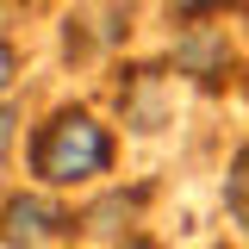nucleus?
<instances>
[{
  "instance_id": "f257e3e1",
  "label": "nucleus",
  "mask_w": 249,
  "mask_h": 249,
  "mask_svg": "<svg viewBox=\"0 0 249 249\" xmlns=\"http://www.w3.org/2000/svg\"><path fill=\"white\" fill-rule=\"evenodd\" d=\"M31 168H37V181H50V187L93 181V175L112 168V137L88 112H56L37 131V143H31Z\"/></svg>"
},
{
  "instance_id": "f03ea898",
  "label": "nucleus",
  "mask_w": 249,
  "mask_h": 249,
  "mask_svg": "<svg viewBox=\"0 0 249 249\" xmlns=\"http://www.w3.org/2000/svg\"><path fill=\"white\" fill-rule=\"evenodd\" d=\"M62 231H69V212L50 206V199H37V193L13 199L6 206V224H0V237L13 249H37V243H50V237H62Z\"/></svg>"
},
{
  "instance_id": "7ed1b4c3",
  "label": "nucleus",
  "mask_w": 249,
  "mask_h": 249,
  "mask_svg": "<svg viewBox=\"0 0 249 249\" xmlns=\"http://www.w3.org/2000/svg\"><path fill=\"white\" fill-rule=\"evenodd\" d=\"M224 206H231V218L249 231V150L237 156V168H231V181H224Z\"/></svg>"
},
{
  "instance_id": "20e7f679",
  "label": "nucleus",
  "mask_w": 249,
  "mask_h": 249,
  "mask_svg": "<svg viewBox=\"0 0 249 249\" xmlns=\"http://www.w3.org/2000/svg\"><path fill=\"white\" fill-rule=\"evenodd\" d=\"M181 62L193 75H206V62H224V37H187L181 44Z\"/></svg>"
},
{
  "instance_id": "39448f33",
  "label": "nucleus",
  "mask_w": 249,
  "mask_h": 249,
  "mask_svg": "<svg viewBox=\"0 0 249 249\" xmlns=\"http://www.w3.org/2000/svg\"><path fill=\"white\" fill-rule=\"evenodd\" d=\"M13 75H19V56H13V50H6V44H0V93L13 88Z\"/></svg>"
},
{
  "instance_id": "423d86ee",
  "label": "nucleus",
  "mask_w": 249,
  "mask_h": 249,
  "mask_svg": "<svg viewBox=\"0 0 249 249\" xmlns=\"http://www.w3.org/2000/svg\"><path fill=\"white\" fill-rule=\"evenodd\" d=\"M13 124H19V112H13V106H0V156H6V143H13Z\"/></svg>"
},
{
  "instance_id": "0eeeda50",
  "label": "nucleus",
  "mask_w": 249,
  "mask_h": 249,
  "mask_svg": "<svg viewBox=\"0 0 249 249\" xmlns=\"http://www.w3.org/2000/svg\"><path fill=\"white\" fill-rule=\"evenodd\" d=\"M199 6H206V0H175V13H199Z\"/></svg>"
},
{
  "instance_id": "6e6552de",
  "label": "nucleus",
  "mask_w": 249,
  "mask_h": 249,
  "mask_svg": "<svg viewBox=\"0 0 249 249\" xmlns=\"http://www.w3.org/2000/svg\"><path fill=\"white\" fill-rule=\"evenodd\" d=\"M124 249H156V243H143V237H131V243H124Z\"/></svg>"
}]
</instances>
